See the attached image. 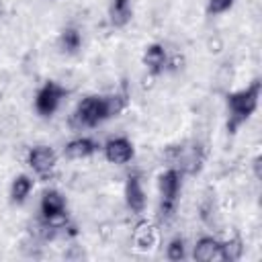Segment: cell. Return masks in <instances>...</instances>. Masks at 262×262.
<instances>
[{"instance_id":"1","label":"cell","mask_w":262,"mask_h":262,"mask_svg":"<svg viewBox=\"0 0 262 262\" xmlns=\"http://www.w3.org/2000/svg\"><path fill=\"white\" fill-rule=\"evenodd\" d=\"M127 104L129 94L125 90L113 94H88L76 104L70 123L76 129H94L104 121L119 117L127 108Z\"/></svg>"},{"instance_id":"2","label":"cell","mask_w":262,"mask_h":262,"mask_svg":"<svg viewBox=\"0 0 262 262\" xmlns=\"http://www.w3.org/2000/svg\"><path fill=\"white\" fill-rule=\"evenodd\" d=\"M260 94H262V82H260V78H254L248 86L225 94V108H227L225 129H227L229 135H235L237 129L244 123L250 121V117L258 108Z\"/></svg>"},{"instance_id":"3","label":"cell","mask_w":262,"mask_h":262,"mask_svg":"<svg viewBox=\"0 0 262 262\" xmlns=\"http://www.w3.org/2000/svg\"><path fill=\"white\" fill-rule=\"evenodd\" d=\"M182 190V170L176 166L166 168L158 176V192H160V215L172 217L178 205V196Z\"/></svg>"},{"instance_id":"4","label":"cell","mask_w":262,"mask_h":262,"mask_svg":"<svg viewBox=\"0 0 262 262\" xmlns=\"http://www.w3.org/2000/svg\"><path fill=\"white\" fill-rule=\"evenodd\" d=\"M39 213H41V221L45 229H63L66 225V217H68V203L66 196L57 190V188H47L41 194L39 201Z\"/></svg>"},{"instance_id":"5","label":"cell","mask_w":262,"mask_h":262,"mask_svg":"<svg viewBox=\"0 0 262 262\" xmlns=\"http://www.w3.org/2000/svg\"><path fill=\"white\" fill-rule=\"evenodd\" d=\"M66 96H68V88H63L55 80H47L35 94V111H37V115L43 117V119L53 117L57 113V108L61 106Z\"/></svg>"},{"instance_id":"6","label":"cell","mask_w":262,"mask_h":262,"mask_svg":"<svg viewBox=\"0 0 262 262\" xmlns=\"http://www.w3.org/2000/svg\"><path fill=\"white\" fill-rule=\"evenodd\" d=\"M27 164L37 176L47 178L57 166V151L51 145H45V143L33 145L27 151Z\"/></svg>"},{"instance_id":"7","label":"cell","mask_w":262,"mask_h":262,"mask_svg":"<svg viewBox=\"0 0 262 262\" xmlns=\"http://www.w3.org/2000/svg\"><path fill=\"white\" fill-rule=\"evenodd\" d=\"M102 154H104V160L108 164H115V166H123V164H129L133 158H135V145L129 137L125 135H117V137H108L102 145H100Z\"/></svg>"},{"instance_id":"8","label":"cell","mask_w":262,"mask_h":262,"mask_svg":"<svg viewBox=\"0 0 262 262\" xmlns=\"http://www.w3.org/2000/svg\"><path fill=\"white\" fill-rule=\"evenodd\" d=\"M123 196H125V205H127V209H129L131 213L139 215V213L145 211L147 199H145V190H143L141 178H139L137 174H129V176H127Z\"/></svg>"},{"instance_id":"9","label":"cell","mask_w":262,"mask_h":262,"mask_svg":"<svg viewBox=\"0 0 262 262\" xmlns=\"http://www.w3.org/2000/svg\"><path fill=\"white\" fill-rule=\"evenodd\" d=\"M192 258L196 262H223V242L213 235H203L192 246Z\"/></svg>"},{"instance_id":"10","label":"cell","mask_w":262,"mask_h":262,"mask_svg":"<svg viewBox=\"0 0 262 262\" xmlns=\"http://www.w3.org/2000/svg\"><path fill=\"white\" fill-rule=\"evenodd\" d=\"M168 61H170L168 59V49L162 43H149V45H145L143 55H141V63L145 66V70L151 76L164 74V70L168 68Z\"/></svg>"},{"instance_id":"11","label":"cell","mask_w":262,"mask_h":262,"mask_svg":"<svg viewBox=\"0 0 262 262\" xmlns=\"http://www.w3.org/2000/svg\"><path fill=\"white\" fill-rule=\"evenodd\" d=\"M98 149H100V143H98L94 137L80 135V137H74L72 141L66 143L63 156H66L68 160H88V158H92Z\"/></svg>"},{"instance_id":"12","label":"cell","mask_w":262,"mask_h":262,"mask_svg":"<svg viewBox=\"0 0 262 262\" xmlns=\"http://www.w3.org/2000/svg\"><path fill=\"white\" fill-rule=\"evenodd\" d=\"M33 178L29 174H16L10 182V188H8V196H10V203L12 205H25L27 199L31 196L33 192Z\"/></svg>"},{"instance_id":"13","label":"cell","mask_w":262,"mask_h":262,"mask_svg":"<svg viewBox=\"0 0 262 262\" xmlns=\"http://www.w3.org/2000/svg\"><path fill=\"white\" fill-rule=\"evenodd\" d=\"M133 18V4L131 0H111L108 2V20L115 29H123Z\"/></svg>"},{"instance_id":"14","label":"cell","mask_w":262,"mask_h":262,"mask_svg":"<svg viewBox=\"0 0 262 262\" xmlns=\"http://www.w3.org/2000/svg\"><path fill=\"white\" fill-rule=\"evenodd\" d=\"M57 49L66 55H76L82 49V33L76 27H63L57 37Z\"/></svg>"},{"instance_id":"15","label":"cell","mask_w":262,"mask_h":262,"mask_svg":"<svg viewBox=\"0 0 262 262\" xmlns=\"http://www.w3.org/2000/svg\"><path fill=\"white\" fill-rule=\"evenodd\" d=\"M166 258L170 262H180V260L186 258V242H184V237L176 235V237H172L168 242V246H166Z\"/></svg>"},{"instance_id":"16","label":"cell","mask_w":262,"mask_h":262,"mask_svg":"<svg viewBox=\"0 0 262 262\" xmlns=\"http://www.w3.org/2000/svg\"><path fill=\"white\" fill-rule=\"evenodd\" d=\"M242 254H244V246L237 235L233 239L223 242V262H235L242 258Z\"/></svg>"},{"instance_id":"17","label":"cell","mask_w":262,"mask_h":262,"mask_svg":"<svg viewBox=\"0 0 262 262\" xmlns=\"http://www.w3.org/2000/svg\"><path fill=\"white\" fill-rule=\"evenodd\" d=\"M235 0H207V14L209 16H219L231 10Z\"/></svg>"},{"instance_id":"18","label":"cell","mask_w":262,"mask_h":262,"mask_svg":"<svg viewBox=\"0 0 262 262\" xmlns=\"http://www.w3.org/2000/svg\"><path fill=\"white\" fill-rule=\"evenodd\" d=\"M260 162H262V156H256V158H254V176H256V178L262 176V174H260Z\"/></svg>"}]
</instances>
